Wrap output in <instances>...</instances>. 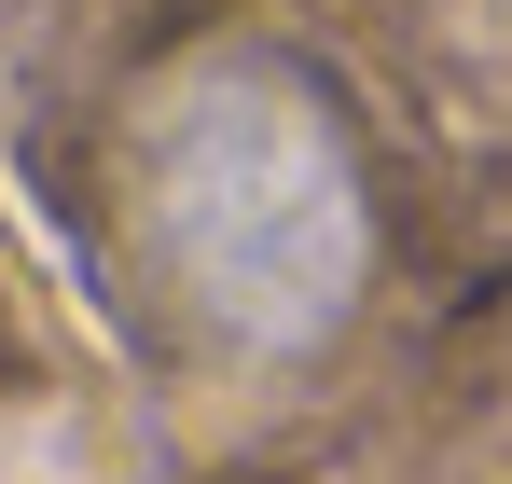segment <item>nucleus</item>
<instances>
[{
	"instance_id": "1",
	"label": "nucleus",
	"mask_w": 512,
	"mask_h": 484,
	"mask_svg": "<svg viewBox=\"0 0 512 484\" xmlns=\"http://www.w3.org/2000/svg\"><path fill=\"white\" fill-rule=\"evenodd\" d=\"M125 263L180 332L291 360L360 305L374 277V194L346 153V111L319 97V70L222 42L167 70L125 111Z\"/></svg>"
}]
</instances>
